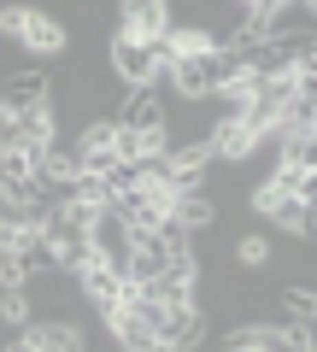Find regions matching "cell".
I'll return each instance as SVG.
<instances>
[{"label":"cell","mask_w":317,"mask_h":352,"mask_svg":"<svg viewBox=\"0 0 317 352\" xmlns=\"http://www.w3.org/2000/svg\"><path fill=\"white\" fill-rule=\"evenodd\" d=\"M247 200H253V212L265 217V223H276L282 235L288 241H311V223H317V200H300V194H282L276 182H259L253 194H247Z\"/></svg>","instance_id":"6da1fadb"},{"label":"cell","mask_w":317,"mask_h":352,"mask_svg":"<svg viewBox=\"0 0 317 352\" xmlns=\"http://www.w3.org/2000/svg\"><path fill=\"white\" fill-rule=\"evenodd\" d=\"M106 71H112L124 88H141V82H153V76L165 71V47L118 30V36H106Z\"/></svg>","instance_id":"7a4b0ae2"},{"label":"cell","mask_w":317,"mask_h":352,"mask_svg":"<svg viewBox=\"0 0 317 352\" xmlns=\"http://www.w3.org/2000/svg\"><path fill=\"white\" fill-rule=\"evenodd\" d=\"M53 76L41 65H6L0 71V112H30V106H47Z\"/></svg>","instance_id":"3957f363"},{"label":"cell","mask_w":317,"mask_h":352,"mask_svg":"<svg viewBox=\"0 0 317 352\" xmlns=\"http://www.w3.org/2000/svg\"><path fill=\"white\" fill-rule=\"evenodd\" d=\"M153 335H159V346H177V352H194L206 340V311L194 300H177V305H159V317H153Z\"/></svg>","instance_id":"277c9868"},{"label":"cell","mask_w":317,"mask_h":352,"mask_svg":"<svg viewBox=\"0 0 317 352\" xmlns=\"http://www.w3.org/2000/svg\"><path fill=\"white\" fill-rule=\"evenodd\" d=\"M76 288H83V300L94 305V317H106L118 300H124V276H118V264L100 258V252H89V258L76 264Z\"/></svg>","instance_id":"5b68a950"},{"label":"cell","mask_w":317,"mask_h":352,"mask_svg":"<svg viewBox=\"0 0 317 352\" xmlns=\"http://www.w3.org/2000/svg\"><path fill=\"white\" fill-rule=\"evenodd\" d=\"M118 30L141 41H159L171 30V0H118Z\"/></svg>","instance_id":"8992f818"},{"label":"cell","mask_w":317,"mask_h":352,"mask_svg":"<svg viewBox=\"0 0 317 352\" xmlns=\"http://www.w3.org/2000/svg\"><path fill=\"white\" fill-rule=\"evenodd\" d=\"M18 41H24V47L36 53V59H65V47H71V30H65L53 12L30 6V18H24V36H18Z\"/></svg>","instance_id":"52a82bcc"},{"label":"cell","mask_w":317,"mask_h":352,"mask_svg":"<svg viewBox=\"0 0 317 352\" xmlns=\"http://www.w3.org/2000/svg\"><path fill=\"white\" fill-rule=\"evenodd\" d=\"M165 217H177L188 235H200V229H212L217 223V200L206 188H188V194H171V212Z\"/></svg>","instance_id":"ba28073f"},{"label":"cell","mask_w":317,"mask_h":352,"mask_svg":"<svg viewBox=\"0 0 317 352\" xmlns=\"http://www.w3.org/2000/svg\"><path fill=\"white\" fill-rule=\"evenodd\" d=\"M36 194V176H30V153L0 147V200H30Z\"/></svg>","instance_id":"9c48e42d"},{"label":"cell","mask_w":317,"mask_h":352,"mask_svg":"<svg viewBox=\"0 0 317 352\" xmlns=\"http://www.w3.org/2000/svg\"><path fill=\"white\" fill-rule=\"evenodd\" d=\"M24 335L36 340V352H89L83 323H30Z\"/></svg>","instance_id":"30bf717a"},{"label":"cell","mask_w":317,"mask_h":352,"mask_svg":"<svg viewBox=\"0 0 317 352\" xmlns=\"http://www.w3.org/2000/svg\"><path fill=\"white\" fill-rule=\"evenodd\" d=\"M276 311H282V323H311V317H317V294L305 288V282H300V288H282L276 294Z\"/></svg>","instance_id":"8fae6325"},{"label":"cell","mask_w":317,"mask_h":352,"mask_svg":"<svg viewBox=\"0 0 317 352\" xmlns=\"http://www.w3.org/2000/svg\"><path fill=\"white\" fill-rule=\"evenodd\" d=\"M24 18H30V6H18V0H12V6H0V41L24 36Z\"/></svg>","instance_id":"7c38bea8"}]
</instances>
